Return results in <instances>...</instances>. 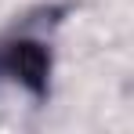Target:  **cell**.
I'll return each instance as SVG.
<instances>
[{"label":"cell","mask_w":134,"mask_h":134,"mask_svg":"<svg viewBox=\"0 0 134 134\" xmlns=\"http://www.w3.org/2000/svg\"><path fill=\"white\" fill-rule=\"evenodd\" d=\"M0 69L7 76H15L18 83H25L29 91H40L47 87V51L33 40H18L11 44L4 54H0Z\"/></svg>","instance_id":"6da1fadb"}]
</instances>
